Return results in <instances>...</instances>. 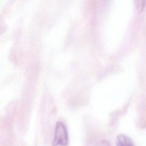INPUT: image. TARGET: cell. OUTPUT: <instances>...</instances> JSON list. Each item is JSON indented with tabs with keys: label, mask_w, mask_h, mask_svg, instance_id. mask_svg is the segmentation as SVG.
I'll list each match as a JSON object with an SVG mask.
<instances>
[{
	"label": "cell",
	"mask_w": 146,
	"mask_h": 146,
	"mask_svg": "<svg viewBox=\"0 0 146 146\" xmlns=\"http://www.w3.org/2000/svg\"><path fill=\"white\" fill-rule=\"evenodd\" d=\"M136 9L139 11H141L144 9L146 5V0H135Z\"/></svg>",
	"instance_id": "obj_3"
},
{
	"label": "cell",
	"mask_w": 146,
	"mask_h": 146,
	"mask_svg": "<svg viewBox=\"0 0 146 146\" xmlns=\"http://www.w3.org/2000/svg\"><path fill=\"white\" fill-rule=\"evenodd\" d=\"M93 146H111V145L108 141L106 140H103L98 142Z\"/></svg>",
	"instance_id": "obj_4"
},
{
	"label": "cell",
	"mask_w": 146,
	"mask_h": 146,
	"mask_svg": "<svg viewBox=\"0 0 146 146\" xmlns=\"http://www.w3.org/2000/svg\"><path fill=\"white\" fill-rule=\"evenodd\" d=\"M116 146H135L132 140L125 135H119L116 139Z\"/></svg>",
	"instance_id": "obj_2"
},
{
	"label": "cell",
	"mask_w": 146,
	"mask_h": 146,
	"mask_svg": "<svg viewBox=\"0 0 146 146\" xmlns=\"http://www.w3.org/2000/svg\"><path fill=\"white\" fill-rule=\"evenodd\" d=\"M68 143L67 128L62 122H58L55 128L54 136L52 143V146H66Z\"/></svg>",
	"instance_id": "obj_1"
}]
</instances>
